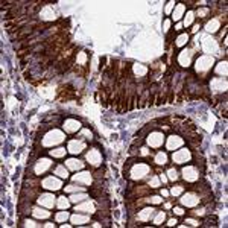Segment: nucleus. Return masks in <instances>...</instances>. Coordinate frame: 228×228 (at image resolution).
Masks as SVG:
<instances>
[{"label":"nucleus","mask_w":228,"mask_h":228,"mask_svg":"<svg viewBox=\"0 0 228 228\" xmlns=\"http://www.w3.org/2000/svg\"><path fill=\"white\" fill-rule=\"evenodd\" d=\"M163 140H164V136H163L161 133H152V134L149 136V138H148V143H149L151 146L157 148V146L163 144Z\"/></svg>","instance_id":"nucleus-7"},{"label":"nucleus","mask_w":228,"mask_h":228,"mask_svg":"<svg viewBox=\"0 0 228 228\" xmlns=\"http://www.w3.org/2000/svg\"><path fill=\"white\" fill-rule=\"evenodd\" d=\"M158 184H160V181H158L157 177H154V178L149 181V185H152V187H158Z\"/></svg>","instance_id":"nucleus-38"},{"label":"nucleus","mask_w":228,"mask_h":228,"mask_svg":"<svg viewBox=\"0 0 228 228\" xmlns=\"http://www.w3.org/2000/svg\"><path fill=\"white\" fill-rule=\"evenodd\" d=\"M55 175H58V177H61V178H67V177H69V174H67V170H65L64 166H58V167L55 169Z\"/></svg>","instance_id":"nucleus-23"},{"label":"nucleus","mask_w":228,"mask_h":228,"mask_svg":"<svg viewBox=\"0 0 228 228\" xmlns=\"http://www.w3.org/2000/svg\"><path fill=\"white\" fill-rule=\"evenodd\" d=\"M52 166V161L49 160V158H41L37 164H35V174L37 175H40V174H44L46 170L49 169Z\"/></svg>","instance_id":"nucleus-5"},{"label":"nucleus","mask_w":228,"mask_h":228,"mask_svg":"<svg viewBox=\"0 0 228 228\" xmlns=\"http://www.w3.org/2000/svg\"><path fill=\"white\" fill-rule=\"evenodd\" d=\"M148 170H149V167H148L146 164H137V166H134L131 175H133L134 180H138V178H143V177L148 174Z\"/></svg>","instance_id":"nucleus-4"},{"label":"nucleus","mask_w":228,"mask_h":228,"mask_svg":"<svg viewBox=\"0 0 228 228\" xmlns=\"http://www.w3.org/2000/svg\"><path fill=\"white\" fill-rule=\"evenodd\" d=\"M166 161H167V155L163 154V152L155 157V163H157V164H166Z\"/></svg>","instance_id":"nucleus-27"},{"label":"nucleus","mask_w":228,"mask_h":228,"mask_svg":"<svg viewBox=\"0 0 228 228\" xmlns=\"http://www.w3.org/2000/svg\"><path fill=\"white\" fill-rule=\"evenodd\" d=\"M79 122L78 120H65V123H64V129L67 131V133H75V131H78L79 129Z\"/></svg>","instance_id":"nucleus-13"},{"label":"nucleus","mask_w":228,"mask_h":228,"mask_svg":"<svg viewBox=\"0 0 228 228\" xmlns=\"http://www.w3.org/2000/svg\"><path fill=\"white\" fill-rule=\"evenodd\" d=\"M24 225H26V227H37V224H35L34 221H26Z\"/></svg>","instance_id":"nucleus-42"},{"label":"nucleus","mask_w":228,"mask_h":228,"mask_svg":"<svg viewBox=\"0 0 228 228\" xmlns=\"http://www.w3.org/2000/svg\"><path fill=\"white\" fill-rule=\"evenodd\" d=\"M172 5H174L172 2H170V3L167 5V8H166V12H170V9H172Z\"/></svg>","instance_id":"nucleus-44"},{"label":"nucleus","mask_w":228,"mask_h":228,"mask_svg":"<svg viewBox=\"0 0 228 228\" xmlns=\"http://www.w3.org/2000/svg\"><path fill=\"white\" fill-rule=\"evenodd\" d=\"M154 208H144V210H141V211H138V219L140 221H149L151 218H152V215H154Z\"/></svg>","instance_id":"nucleus-16"},{"label":"nucleus","mask_w":228,"mask_h":228,"mask_svg":"<svg viewBox=\"0 0 228 228\" xmlns=\"http://www.w3.org/2000/svg\"><path fill=\"white\" fill-rule=\"evenodd\" d=\"M182 174H184V178H185L187 181H196V180H198V172H196V169L192 167V166L184 167V169H182Z\"/></svg>","instance_id":"nucleus-9"},{"label":"nucleus","mask_w":228,"mask_h":228,"mask_svg":"<svg viewBox=\"0 0 228 228\" xmlns=\"http://www.w3.org/2000/svg\"><path fill=\"white\" fill-rule=\"evenodd\" d=\"M43 187L49 189V190H58V189L62 187V182L59 180H56V178H53V177H49V178H46L43 181Z\"/></svg>","instance_id":"nucleus-3"},{"label":"nucleus","mask_w":228,"mask_h":228,"mask_svg":"<svg viewBox=\"0 0 228 228\" xmlns=\"http://www.w3.org/2000/svg\"><path fill=\"white\" fill-rule=\"evenodd\" d=\"M196 64H198V65H196L198 70H207V69L213 64V58H210V56H202V58L198 59Z\"/></svg>","instance_id":"nucleus-10"},{"label":"nucleus","mask_w":228,"mask_h":228,"mask_svg":"<svg viewBox=\"0 0 228 228\" xmlns=\"http://www.w3.org/2000/svg\"><path fill=\"white\" fill-rule=\"evenodd\" d=\"M187 41H189V35H187V34H184V35H181V37L177 40V46H178V47H181V46H184Z\"/></svg>","instance_id":"nucleus-31"},{"label":"nucleus","mask_w":228,"mask_h":228,"mask_svg":"<svg viewBox=\"0 0 228 228\" xmlns=\"http://www.w3.org/2000/svg\"><path fill=\"white\" fill-rule=\"evenodd\" d=\"M218 28H219V21H218V20H211V21H208L207 26H205V29H207L208 32H216Z\"/></svg>","instance_id":"nucleus-22"},{"label":"nucleus","mask_w":228,"mask_h":228,"mask_svg":"<svg viewBox=\"0 0 228 228\" xmlns=\"http://www.w3.org/2000/svg\"><path fill=\"white\" fill-rule=\"evenodd\" d=\"M207 12H208V9H201V11L198 12V15H205Z\"/></svg>","instance_id":"nucleus-43"},{"label":"nucleus","mask_w":228,"mask_h":228,"mask_svg":"<svg viewBox=\"0 0 228 228\" xmlns=\"http://www.w3.org/2000/svg\"><path fill=\"white\" fill-rule=\"evenodd\" d=\"M65 166H67L69 169H72V170H79V169L84 167V163H81L79 160L72 158V160H67V161H65Z\"/></svg>","instance_id":"nucleus-15"},{"label":"nucleus","mask_w":228,"mask_h":228,"mask_svg":"<svg viewBox=\"0 0 228 228\" xmlns=\"http://www.w3.org/2000/svg\"><path fill=\"white\" fill-rule=\"evenodd\" d=\"M163 199L160 198V196H152V198H149V202H152V204H160Z\"/></svg>","instance_id":"nucleus-37"},{"label":"nucleus","mask_w":228,"mask_h":228,"mask_svg":"<svg viewBox=\"0 0 228 228\" xmlns=\"http://www.w3.org/2000/svg\"><path fill=\"white\" fill-rule=\"evenodd\" d=\"M84 199H87V195H84V193H76V195H72L70 196V201L72 202H81V201H84Z\"/></svg>","instance_id":"nucleus-25"},{"label":"nucleus","mask_w":228,"mask_h":228,"mask_svg":"<svg viewBox=\"0 0 228 228\" xmlns=\"http://www.w3.org/2000/svg\"><path fill=\"white\" fill-rule=\"evenodd\" d=\"M185 224H189V225H193V227H196V225H199L196 221H193V219H185Z\"/></svg>","instance_id":"nucleus-40"},{"label":"nucleus","mask_w":228,"mask_h":228,"mask_svg":"<svg viewBox=\"0 0 228 228\" xmlns=\"http://www.w3.org/2000/svg\"><path fill=\"white\" fill-rule=\"evenodd\" d=\"M69 204H70V199H67L65 196H62V198H59V199H58V207H59L61 210L67 208V207H69Z\"/></svg>","instance_id":"nucleus-24"},{"label":"nucleus","mask_w":228,"mask_h":228,"mask_svg":"<svg viewBox=\"0 0 228 228\" xmlns=\"http://www.w3.org/2000/svg\"><path fill=\"white\" fill-rule=\"evenodd\" d=\"M174 213H175V215H178V216H181V215H184V210L180 208V207H175V208H174Z\"/></svg>","instance_id":"nucleus-39"},{"label":"nucleus","mask_w":228,"mask_h":228,"mask_svg":"<svg viewBox=\"0 0 228 228\" xmlns=\"http://www.w3.org/2000/svg\"><path fill=\"white\" fill-rule=\"evenodd\" d=\"M195 14L192 12V11H189L187 12V15H185V20H184V26H190L192 23H193V20H195V17H193Z\"/></svg>","instance_id":"nucleus-28"},{"label":"nucleus","mask_w":228,"mask_h":228,"mask_svg":"<svg viewBox=\"0 0 228 228\" xmlns=\"http://www.w3.org/2000/svg\"><path fill=\"white\" fill-rule=\"evenodd\" d=\"M175 224H177V219H170L169 221V225H175Z\"/></svg>","instance_id":"nucleus-47"},{"label":"nucleus","mask_w":228,"mask_h":228,"mask_svg":"<svg viewBox=\"0 0 228 228\" xmlns=\"http://www.w3.org/2000/svg\"><path fill=\"white\" fill-rule=\"evenodd\" d=\"M67 218H69V213H67V211H61V213H58V215H56V218H55V219H56V222H64Z\"/></svg>","instance_id":"nucleus-29"},{"label":"nucleus","mask_w":228,"mask_h":228,"mask_svg":"<svg viewBox=\"0 0 228 228\" xmlns=\"http://www.w3.org/2000/svg\"><path fill=\"white\" fill-rule=\"evenodd\" d=\"M182 144V138L180 137L172 136L169 140H167V149H174V148H180Z\"/></svg>","instance_id":"nucleus-17"},{"label":"nucleus","mask_w":228,"mask_h":228,"mask_svg":"<svg viewBox=\"0 0 228 228\" xmlns=\"http://www.w3.org/2000/svg\"><path fill=\"white\" fill-rule=\"evenodd\" d=\"M32 215H34L35 218H40V219H46V218H49V216H50V213H49V211H46V210L40 208V207L34 208V210H32Z\"/></svg>","instance_id":"nucleus-18"},{"label":"nucleus","mask_w":228,"mask_h":228,"mask_svg":"<svg viewBox=\"0 0 228 228\" xmlns=\"http://www.w3.org/2000/svg\"><path fill=\"white\" fill-rule=\"evenodd\" d=\"M181 192H182V185H177V187H174L172 189V195H175V196H178V195H181Z\"/></svg>","instance_id":"nucleus-34"},{"label":"nucleus","mask_w":228,"mask_h":228,"mask_svg":"<svg viewBox=\"0 0 228 228\" xmlns=\"http://www.w3.org/2000/svg\"><path fill=\"white\" fill-rule=\"evenodd\" d=\"M87 160L90 161L91 164H94V166H97V164L100 163V154H99V151H96V149H93V151H90V152L87 154Z\"/></svg>","instance_id":"nucleus-12"},{"label":"nucleus","mask_w":228,"mask_h":228,"mask_svg":"<svg viewBox=\"0 0 228 228\" xmlns=\"http://www.w3.org/2000/svg\"><path fill=\"white\" fill-rule=\"evenodd\" d=\"M72 222H73V224H78V225H81V224H85V222H88V216L75 215V216H72Z\"/></svg>","instance_id":"nucleus-21"},{"label":"nucleus","mask_w":228,"mask_h":228,"mask_svg":"<svg viewBox=\"0 0 228 228\" xmlns=\"http://www.w3.org/2000/svg\"><path fill=\"white\" fill-rule=\"evenodd\" d=\"M181 204L182 205H187V207H195L199 204V198L195 195V193H187L181 198Z\"/></svg>","instance_id":"nucleus-2"},{"label":"nucleus","mask_w":228,"mask_h":228,"mask_svg":"<svg viewBox=\"0 0 228 228\" xmlns=\"http://www.w3.org/2000/svg\"><path fill=\"white\" fill-rule=\"evenodd\" d=\"M169 24H170V23H169V20H166V21H164V28H166L164 31H167V29H169Z\"/></svg>","instance_id":"nucleus-45"},{"label":"nucleus","mask_w":228,"mask_h":228,"mask_svg":"<svg viewBox=\"0 0 228 228\" xmlns=\"http://www.w3.org/2000/svg\"><path fill=\"white\" fill-rule=\"evenodd\" d=\"M161 195H163V196H167L169 192H167V190H161Z\"/></svg>","instance_id":"nucleus-49"},{"label":"nucleus","mask_w":228,"mask_h":228,"mask_svg":"<svg viewBox=\"0 0 228 228\" xmlns=\"http://www.w3.org/2000/svg\"><path fill=\"white\" fill-rule=\"evenodd\" d=\"M73 180L76 182H84V184H91V175L88 172H82L73 177Z\"/></svg>","instance_id":"nucleus-14"},{"label":"nucleus","mask_w":228,"mask_h":228,"mask_svg":"<svg viewBox=\"0 0 228 228\" xmlns=\"http://www.w3.org/2000/svg\"><path fill=\"white\" fill-rule=\"evenodd\" d=\"M84 192V187H78V185H67L65 187V192Z\"/></svg>","instance_id":"nucleus-33"},{"label":"nucleus","mask_w":228,"mask_h":228,"mask_svg":"<svg viewBox=\"0 0 228 228\" xmlns=\"http://www.w3.org/2000/svg\"><path fill=\"white\" fill-rule=\"evenodd\" d=\"M164 219H166V213H164V211H160V213H158V216L155 218L154 224H155V225H160V224H161Z\"/></svg>","instance_id":"nucleus-30"},{"label":"nucleus","mask_w":228,"mask_h":228,"mask_svg":"<svg viewBox=\"0 0 228 228\" xmlns=\"http://www.w3.org/2000/svg\"><path fill=\"white\" fill-rule=\"evenodd\" d=\"M64 140V134L62 133H59L58 129H53V131H50L47 136L44 137V140H43V144L44 146H50V144H58V143H61Z\"/></svg>","instance_id":"nucleus-1"},{"label":"nucleus","mask_w":228,"mask_h":228,"mask_svg":"<svg viewBox=\"0 0 228 228\" xmlns=\"http://www.w3.org/2000/svg\"><path fill=\"white\" fill-rule=\"evenodd\" d=\"M134 70H136V73H140V75H144V73H146V69H144V67H140L138 64L134 65Z\"/></svg>","instance_id":"nucleus-36"},{"label":"nucleus","mask_w":228,"mask_h":228,"mask_svg":"<svg viewBox=\"0 0 228 228\" xmlns=\"http://www.w3.org/2000/svg\"><path fill=\"white\" fill-rule=\"evenodd\" d=\"M85 148V144H84V141H78V140H72L70 143H69V152H72V154H79L82 149Z\"/></svg>","instance_id":"nucleus-8"},{"label":"nucleus","mask_w":228,"mask_h":228,"mask_svg":"<svg viewBox=\"0 0 228 228\" xmlns=\"http://www.w3.org/2000/svg\"><path fill=\"white\" fill-rule=\"evenodd\" d=\"M38 202H40L41 205H46V207H53L55 198H53V195H50V193H44V195H41V196L38 198Z\"/></svg>","instance_id":"nucleus-11"},{"label":"nucleus","mask_w":228,"mask_h":228,"mask_svg":"<svg viewBox=\"0 0 228 228\" xmlns=\"http://www.w3.org/2000/svg\"><path fill=\"white\" fill-rule=\"evenodd\" d=\"M198 29H199V24H195L193 26V32H198Z\"/></svg>","instance_id":"nucleus-48"},{"label":"nucleus","mask_w":228,"mask_h":228,"mask_svg":"<svg viewBox=\"0 0 228 228\" xmlns=\"http://www.w3.org/2000/svg\"><path fill=\"white\" fill-rule=\"evenodd\" d=\"M184 11H185V6H184V5H178V6L175 8V11H174V17H172V18H174L175 21L180 20L182 17V14H184Z\"/></svg>","instance_id":"nucleus-20"},{"label":"nucleus","mask_w":228,"mask_h":228,"mask_svg":"<svg viewBox=\"0 0 228 228\" xmlns=\"http://www.w3.org/2000/svg\"><path fill=\"white\" fill-rule=\"evenodd\" d=\"M174 161L175 163H178V164H182V163H185L189 158H190V152L187 151V149H181V151H178V152H175L174 154Z\"/></svg>","instance_id":"nucleus-6"},{"label":"nucleus","mask_w":228,"mask_h":228,"mask_svg":"<svg viewBox=\"0 0 228 228\" xmlns=\"http://www.w3.org/2000/svg\"><path fill=\"white\" fill-rule=\"evenodd\" d=\"M218 72H219V73L227 75V64H225V62H221V64H219V67H218Z\"/></svg>","instance_id":"nucleus-35"},{"label":"nucleus","mask_w":228,"mask_h":228,"mask_svg":"<svg viewBox=\"0 0 228 228\" xmlns=\"http://www.w3.org/2000/svg\"><path fill=\"white\" fill-rule=\"evenodd\" d=\"M204 211H205V210H204V208H201V210H195L193 213H195L196 216H202V215H204Z\"/></svg>","instance_id":"nucleus-41"},{"label":"nucleus","mask_w":228,"mask_h":228,"mask_svg":"<svg viewBox=\"0 0 228 228\" xmlns=\"http://www.w3.org/2000/svg\"><path fill=\"white\" fill-rule=\"evenodd\" d=\"M76 211H90L93 213L94 211V205H93V202H84V204H81V205H78L76 207Z\"/></svg>","instance_id":"nucleus-19"},{"label":"nucleus","mask_w":228,"mask_h":228,"mask_svg":"<svg viewBox=\"0 0 228 228\" xmlns=\"http://www.w3.org/2000/svg\"><path fill=\"white\" fill-rule=\"evenodd\" d=\"M167 175H169V180H172V181H177L178 180V172L175 169H169Z\"/></svg>","instance_id":"nucleus-32"},{"label":"nucleus","mask_w":228,"mask_h":228,"mask_svg":"<svg viewBox=\"0 0 228 228\" xmlns=\"http://www.w3.org/2000/svg\"><path fill=\"white\" fill-rule=\"evenodd\" d=\"M50 155L55 157V158H59V157H64L65 155V149L59 148V149H55V151H50Z\"/></svg>","instance_id":"nucleus-26"},{"label":"nucleus","mask_w":228,"mask_h":228,"mask_svg":"<svg viewBox=\"0 0 228 228\" xmlns=\"http://www.w3.org/2000/svg\"><path fill=\"white\" fill-rule=\"evenodd\" d=\"M141 155H148V149H146V148L141 149Z\"/></svg>","instance_id":"nucleus-46"}]
</instances>
